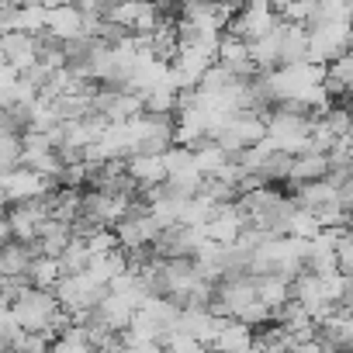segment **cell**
Returning <instances> with one entry per match:
<instances>
[{
	"label": "cell",
	"instance_id": "obj_1",
	"mask_svg": "<svg viewBox=\"0 0 353 353\" xmlns=\"http://www.w3.org/2000/svg\"><path fill=\"white\" fill-rule=\"evenodd\" d=\"M308 32V49H305V63L312 66H329L332 59H339L343 52H350V25H305Z\"/></svg>",
	"mask_w": 353,
	"mask_h": 353
},
{
	"label": "cell",
	"instance_id": "obj_2",
	"mask_svg": "<svg viewBox=\"0 0 353 353\" xmlns=\"http://www.w3.org/2000/svg\"><path fill=\"white\" fill-rule=\"evenodd\" d=\"M56 308H59V305H56L52 291H39V288L28 284V288L18 294V301L11 305V319L18 322L21 332H46Z\"/></svg>",
	"mask_w": 353,
	"mask_h": 353
},
{
	"label": "cell",
	"instance_id": "obj_3",
	"mask_svg": "<svg viewBox=\"0 0 353 353\" xmlns=\"http://www.w3.org/2000/svg\"><path fill=\"white\" fill-rule=\"evenodd\" d=\"M277 25H281V18L274 14V8H270V4H263V0H256V4L243 8V11L225 25V35L243 39V42H256V39L270 35Z\"/></svg>",
	"mask_w": 353,
	"mask_h": 353
},
{
	"label": "cell",
	"instance_id": "obj_4",
	"mask_svg": "<svg viewBox=\"0 0 353 353\" xmlns=\"http://www.w3.org/2000/svg\"><path fill=\"white\" fill-rule=\"evenodd\" d=\"M56 188H59L56 181H42V176H35V173H32V170H25V166H14L11 173L0 176V194H4L8 208H11V205L35 201V198H42V194L56 191Z\"/></svg>",
	"mask_w": 353,
	"mask_h": 353
},
{
	"label": "cell",
	"instance_id": "obj_5",
	"mask_svg": "<svg viewBox=\"0 0 353 353\" xmlns=\"http://www.w3.org/2000/svg\"><path fill=\"white\" fill-rule=\"evenodd\" d=\"M46 35L56 39V42H63V46L83 39L77 8H73V4H56V8H49V11H46Z\"/></svg>",
	"mask_w": 353,
	"mask_h": 353
},
{
	"label": "cell",
	"instance_id": "obj_6",
	"mask_svg": "<svg viewBox=\"0 0 353 353\" xmlns=\"http://www.w3.org/2000/svg\"><path fill=\"white\" fill-rule=\"evenodd\" d=\"M0 52H4V63L14 66L18 73H25L28 66L39 63V46H35V39L25 35V32H11V35H4V39H0Z\"/></svg>",
	"mask_w": 353,
	"mask_h": 353
},
{
	"label": "cell",
	"instance_id": "obj_7",
	"mask_svg": "<svg viewBox=\"0 0 353 353\" xmlns=\"http://www.w3.org/2000/svg\"><path fill=\"white\" fill-rule=\"evenodd\" d=\"M125 173H128V181L135 184V191H149V188H159L166 181V170H163L159 156H128L125 159Z\"/></svg>",
	"mask_w": 353,
	"mask_h": 353
},
{
	"label": "cell",
	"instance_id": "obj_8",
	"mask_svg": "<svg viewBox=\"0 0 353 353\" xmlns=\"http://www.w3.org/2000/svg\"><path fill=\"white\" fill-rule=\"evenodd\" d=\"M132 312H135V305L128 301V298H121V294H104V301L94 308V319L101 322V325H108L111 332H121V329H128V322H132Z\"/></svg>",
	"mask_w": 353,
	"mask_h": 353
},
{
	"label": "cell",
	"instance_id": "obj_9",
	"mask_svg": "<svg viewBox=\"0 0 353 353\" xmlns=\"http://www.w3.org/2000/svg\"><path fill=\"white\" fill-rule=\"evenodd\" d=\"M305 49H308V32H305V25H288V21H284L277 66H298V63H305Z\"/></svg>",
	"mask_w": 353,
	"mask_h": 353
},
{
	"label": "cell",
	"instance_id": "obj_10",
	"mask_svg": "<svg viewBox=\"0 0 353 353\" xmlns=\"http://www.w3.org/2000/svg\"><path fill=\"white\" fill-rule=\"evenodd\" d=\"M291 298L308 312V319H312L322 305H329V301L322 298V277H315V274H308V270H301V274L291 281Z\"/></svg>",
	"mask_w": 353,
	"mask_h": 353
},
{
	"label": "cell",
	"instance_id": "obj_11",
	"mask_svg": "<svg viewBox=\"0 0 353 353\" xmlns=\"http://www.w3.org/2000/svg\"><path fill=\"white\" fill-rule=\"evenodd\" d=\"M325 173H329V163L325 156H315V152H305L291 163V173H288V181L298 188V184H315V181H325Z\"/></svg>",
	"mask_w": 353,
	"mask_h": 353
},
{
	"label": "cell",
	"instance_id": "obj_12",
	"mask_svg": "<svg viewBox=\"0 0 353 353\" xmlns=\"http://www.w3.org/2000/svg\"><path fill=\"white\" fill-rule=\"evenodd\" d=\"M128 270V260H125V253L121 250H114V253H104V256H90L87 260V274L97 281V284H111L118 274H125Z\"/></svg>",
	"mask_w": 353,
	"mask_h": 353
},
{
	"label": "cell",
	"instance_id": "obj_13",
	"mask_svg": "<svg viewBox=\"0 0 353 353\" xmlns=\"http://www.w3.org/2000/svg\"><path fill=\"white\" fill-rule=\"evenodd\" d=\"M215 353H250L253 350V329H246V325H239L236 319L219 332V339H215V346H212Z\"/></svg>",
	"mask_w": 353,
	"mask_h": 353
},
{
	"label": "cell",
	"instance_id": "obj_14",
	"mask_svg": "<svg viewBox=\"0 0 353 353\" xmlns=\"http://www.w3.org/2000/svg\"><path fill=\"white\" fill-rule=\"evenodd\" d=\"M28 263H32L28 246H21V243H8V246H0V277H8V281L25 277V274H28Z\"/></svg>",
	"mask_w": 353,
	"mask_h": 353
},
{
	"label": "cell",
	"instance_id": "obj_15",
	"mask_svg": "<svg viewBox=\"0 0 353 353\" xmlns=\"http://www.w3.org/2000/svg\"><path fill=\"white\" fill-rule=\"evenodd\" d=\"M253 288H256V301H260V305H267L270 312L291 298V284H288V281H281L277 274L256 277V281H253Z\"/></svg>",
	"mask_w": 353,
	"mask_h": 353
},
{
	"label": "cell",
	"instance_id": "obj_16",
	"mask_svg": "<svg viewBox=\"0 0 353 353\" xmlns=\"http://www.w3.org/2000/svg\"><path fill=\"white\" fill-rule=\"evenodd\" d=\"M25 277H28L32 288H39V291H52L56 281H59L63 274H59V263H56L52 256H35V260L28 263V274H25Z\"/></svg>",
	"mask_w": 353,
	"mask_h": 353
},
{
	"label": "cell",
	"instance_id": "obj_17",
	"mask_svg": "<svg viewBox=\"0 0 353 353\" xmlns=\"http://www.w3.org/2000/svg\"><path fill=\"white\" fill-rule=\"evenodd\" d=\"M87 260H90V253H87V243H83V239H70V246L56 256L63 277H77V274H83V270H87Z\"/></svg>",
	"mask_w": 353,
	"mask_h": 353
},
{
	"label": "cell",
	"instance_id": "obj_18",
	"mask_svg": "<svg viewBox=\"0 0 353 353\" xmlns=\"http://www.w3.org/2000/svg\"><path fill=\"white\" fill-rule=\"evenodd\" d=\"M350 18H353V8L346 0H322V4H315V14L308 25H350Z\"/></svg>",
	"mask_w": 353,
	"mask_h": 353
},
{
	"label": "cell",
	"instance_id": "obj_19",
	"mask_svg": "<svg viewBox=\"0 0 353 353\" xmlns=\"http://www.w3.org/2000/svg\"><path fill=\"white\" fill-rule=\"evenodd\" d=\"M191 156H194V170H198L201 176H212V173H215V170H219V166L229 159V156H225V152H222V149L212 142V139H205V142H201Z\"/></svg>",
	"mask_w": 353,
	"mask_h": 353
},
{
	"label": "cell",
	"instance_id": "obj_20",
	"mask_svg": "<svg viewBox=\"0 0 353 353\" xmlns=\"http://www.w3.org/2000/svg\"><path fill=\"white\" fill-rule=\"evenodd\" d=\"M18 32H25V35H32V39L46 35V8H42V4H25V8H18Z\"/></svg>",
	"mask_w": 353,
	"mask_h": 353
},
{
	"label": "cell",
	"instance_id": "obj_21",
	"mask_svg": "<svg viewBox=\"0 0 353 353\" xmlns=\"http://www.w3.org/2000/svg\"><path fill=\"white\" fill-rule=\"evenodd\" d=\"M288 236H291V239H305V243H312V239L319 236V222H315V215L294 208V212H291V222H288Z\"/></svg>",
	"mask_w": 353,
	"mask_h": 353
},
{
	"label": "cell",
	"instance_id": "obj_22",
	"mask_svg": "<svg viewBox=\"0 0 353 353\" xmlns=\"http://www.w3.org/2000/svg\"><path fill=\"white\" fill-rule=\"evenodd\" d=\"M198 198H205L208 205H232V201H236V188H229V184L215 181V176H205Z\"/></svg>",
	"mask_w": 353,
	"mask_h": 353
},
{
	"label": "cell",
	"instance_id": "obj_23",
	"mask_svg": "<svg viewBox=\"0 0 353 353\" xmlns=\"http://www.w3.org/2000/svg\"><path fill=\"white\" fill-rule=\"evenodd\" d=\"M291 156H284V152H270L267 159H263V166H260V176L267 184H274V181H288V173H291Z\"/></svg>",
	"mask_w": 353,
	"mask_h": 353
},
{
	"label": "cell",
	"instance_id": "obj_24",
	"mask_svg": "<svg viewBox=\"0 0 353 353\" xmlns=\"http://www.w3.org/2000/svg\"><path fill=\"white\" fill-rule=\"evenodd\" d=\"M159 353H205V346L184 332H166L159 339Z\"/></svg>",
	"mask_w": 353,
	"mask_h": 353
},
{
	"label": "cell",
	"instance_id": "obj_25",
	"mask_svg": "<svg viewBox=\"0 0 353 353\" xmlns=\"http://www.w3.org/2000/svg\"><path fill=\"white\" fill-rule=\"evenodd\" d=\"M52 339L46 332H18V339L8 346L11 353H49Z\"/></svg>",
	"mask_w": 353,
	"mask_h": 353
},
{
	"label": "cell",
	"instance_id": "obj_26",
	"mask_svg": "<svg viewBox=\"0 0 353 353\" xmlns=\"http://www.w3.org/2000/svg\"><path fill=\"white\" fill-rule=\"evenodd\" d=\"M325 77H329V80H336V83H343V87L350 90V83H353V56H350V52H343L339 59H332V63L325 66Z\"/></svg>",
	"mask_w": 353,
	"mask_h": 353
},
{
	"label": "cell",
	"instance_id": "obj_27",
	"mask_svg": "<svg viewBox=\"0 0 353 353\" xmlns=\"http://www.w3.org/2000/svg\"><path fill=\"white\" fill-rule=\"evenodd\" d=\"M332 260H336V274L339 277H350L353 274V239L343 236L336 246H332Z\"/></svg>",
	"mask_w": 353,
	"mask_h": 353
},
{
	"label": "cell",
	"instance_id": "obj_28",
	"mask_svg": "<svg viewBox=\"0 0 353 353\" xmlns=\"http://www.w3.org/2000/svg\"><path fill=\"white\" fill-rule=\"evenodd\" d=\"M114 250H118V239H114L111 229H101V232H94L87 239V253L90 256H104V253H114Z\"/></svg>",
	"mask_w": 353,
	"mask_h": 353
},
{
	"label": "cell",
	"instance_id": "obj_29",
	"mask_svg": "<svg viewBox=\"0 0 353 353\" xmlns=\"http://www.w3.org/2000/svg\"><path fill=\"white\" fill-rule=\"evenodd\" d=\"M11 243V229H8V222L0 219V246H8Z\"/></svg>",
	"mask_w": 353,
	"mask_h": 353
},
{
	"label": "cell",
	"instance_id": "obj_30",
	"mask_svg": "<svg viewBox=\"0 0 353 353\" xmlns=\"http://www.w3.org/2000/svg\"><path fill=\"white\" fill-rule=\"evenodd\" d=\"M0 353H11V350H8V346H0Z\"/></svg>",
	"mask_w": 353,
	"mask_h": 353
},
{
	"label": "cell",
	"instance_id": "obj_31",
	"mask_svg": "<svg viewBox=\"0 0 353 353\" xmlns=\"http://www.w3.org/2000/svg\"><path fill=\"white\" fill-rule=\"evenodd\" d=\"M205 353H215V350H205Z\"/></svg>",
	"mask_w": 353,
	"mask_h": 353
},
{
	"label": "cell",
	"instance_id": "obj_32",
	"mask_svg": "<svg viewBox=\"0 0 353 353\" xmlns=\"http://www.w3.org/2000/svg\"><path fill=\"white\" fill-rule=\"evenodd\" d=\"M0 11H4V4H0Z\"/></svg>",
	"mask_w": 353,
	"mask_h": 353
}]
</instances>
